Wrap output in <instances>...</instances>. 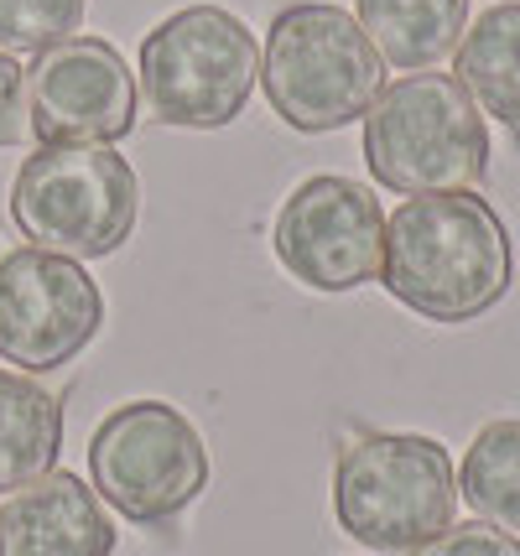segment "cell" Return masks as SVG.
<instances>
[{
  "label": "cell",
  "mask_w": 520,
  "mask_h": 556,
  "mask_svg": "<svg viewBox=\"0 0 520 556\" xmlns=\"http://www.w3.org/2000/svg\"><path fill=\"white\" fill-rule=\"evenodd\" d=\"M510 281V229L479 193H421L385 218L380 287L427 323H473L505 302Z\"/></svg>",
  "instance_id": "obj_1"
},
{
  "label": "cell",
  "mask_w": 520,
  "mask_h": 556,
  "mask_svg": "<svg viewBox=\"0 0 520 556\" xmlns=\"http://www.w3.org/2000/svg\"><path fill=\"white\" fill-rule=\"evenodd\" d=\"M261 89L281 125L302 136H328L365 121V110L385 89V63L344 5L297 0L266 26Z\"/></svg>",
  "instance_id": "obj_2"
},
{
  "label": "cell",
  "mask_w": 520,
  "mask_h": 556,
  "mask_svg": "<svg viewBox=\"0 0 520 556\" xmlns=\"http://www.w3.org/2000/svg\"><path fill=\"white\" fill-rule=\"evenodd\" d=\"M365 167L406 198L473 193L490 172V125L453 73H406L365 110Z\"/></svg>",
  "instance_id": "obj_3"
},
{
  "label": "cell",
  "mask_w": 520,
  "mask_h": 556,
  "mask_svg": "<svg viewBox=\"0 0 520 556\" xmlns=\"http://www.w3.org/2000/svg\"><path fill=\"white\" fill-rule=\"evenodd\" d=\"M458 509V468L437 437L365 432L339 447L333 463V520L380 556H411Z\"/></svg>",
  "instance_id": "obj_4"
},
{
  "label": "cell",
  "mask_w": 520,
  "mask_h": 556,
  "mask_svg": "<svg viewBox=\"0 0 520 556\" xmlns=\"http://www.w3.org/2000/svg\"><path fill=\"white\" fill-rule=\"evenodd\" d=\"M261 84V48L234 11L182 5L141 37L136 89L162 125L224 130L240 121Z\"/></svg>",
  "instance_id": "obj_5"
},
{
  "label": "cell",
  "mask_w": 520,
  "mask_h": 556,
  "mask_svg": "<svg viewBox=\"0 0 520 556\" xmlns=\"http://www.w3.org/2000/svg\"><path fill=\"white\" fill-rule=\"evenodd\" d=\"M11 218L37 250L115 255L141 218V177L115 146H37L16 172Z\"/></svg>",
  "instance_id": "obj_6"
},
{
  "label": "cell",
  "mask_w": 520,
  "mask_h": 556,
  "mask_svg": "<svg viewBox=\"0 0 520 556\" xmlns=\"http://www.w3.org/2000/svg\"><path fill=\"white\" fill-rule=\"evenodd\" d=\"M89 479L130 526H167L208 489V447L167 401H130L89 437Z\"/></svg>",
  "instance_id": "obj_7"
},
{
  "label": "cell",
  "mask_w": 520,
  "mask_h": 556,
  "mask_svg": "<svg viewBox=\"0 0 520 556\" xmlns=\"http://www.w3.org/2000/svg\"><path fill=\"white\" fill-rule=\"evenodd\" d=\"M104 328V296L84 261L37 244L0 255V359L22 375L74 364Z\"/></svg>",
  "instance_id": "obj_8"
},
{
  "label": "cell",
  "mask_w": 520,
  "mask_h": 556,
  "mask_svg": "<svg viewBox=\"0 0 520 556\" xmlns=\"http://www.w3.org/2000/svg\"><path fill=\"white\" fill-rule=\"evenodd\" d=\"M276 261L313 291H359L385 266V214L375 188L318 172L297 182L271 229Z\"/></svg>",
  "instance_id": "obj_9"
},
{
  "label": "cell",
  "mask_w": 520,
  "mask_h": 556,
  "mask_svg": "<svg viewBox=\"0 0 520 556\" xmlns=\"http://www.w3.org/2000/svg\"><path fill=\"white\" fill-rule=\"evenodd\" d=\"M26 121L42 146H115L141 121L136 73L104 37H63L26 68Z\"/></svg>",
  "instance_id": "obj_10"
},
{
  "label": "cell",
  "mask_w": 520,
  "mask_h": 556,
  "mask_svg": "<svg viewBox=\"0 0 520 556\" xmlns=\"http://www.w3.org/2000/svg\"><path fill=\"white\" fill-rule=\"evenodd\" d=\"M0 556H115V526L78 473L52 468L5 494Z\"/></svg>",
  "instance_id": "obj_11"
},
{
  "label": "cell",
  "mask_w": 520,
  "mask_h": 556,
  "mask_svg": "<svg viewBox=\"0 0 520 556\" xmlns=\"http://www.w3.org/2000/svg\"><path fill=\"white\" fill-rule=\"evenodd\" d=\"M380 63L421 73L443 63L469 31V0H354Z\"/></svg>",
  "instance_id": "obj_12"
},
{
  "label": "cell",
  "mask_w": 520,
  "mask_h": 556,
  "mask_svg": "<svg viewBox=\"0 0 520 556\" xmlns=\"http://www.w3.org/2000/svg\"><path fill=\"white\" fill-rule=\"evenodd\" d=\"M63 453V401L37 375L0 369V494L52 473Z\"/></svg>",
  "instance_id": "obj_13"
},
{
  "label": "cell",
  "mask_w": 520,
  "mask_h": 556,
  "mask_svg": "<svg viewBox=\"0 0 520 556\" xmlns=\"http://www.w3.org/2000/svg\"><path fill=\"white\" fill-rule=\"evenodd\" d=\"M453 78L469 89L479 115L520 130V0L490 5L453 48Z\"/></svg>",
  "instance_id": "obj_14"
},
{
  "label": "cell",
  "mask_w": 520,
  "mask_h": 556,
  "mask_svg": "<svg viewBox=\"0 0 520 556\" xmlns=\"http://www.w3.org/2000/svg\"><path fill=\"white\" fill-rule=\"evenodd\" d=\"M458 494L469 500L479 520H490L499 531H520V421H490L464 453L458 468Z\"/></svg>",
  "instance_id": "obj_15"
},
{
  "label": "cell",
  "mask_w": 520,
  "mask_h": 556,
  "mask_svg": "<svg viewBox=\"0 0 520 556\" xmlns=\"http://www.w3.org/2000/svg\"><path fill=\"white\" fill-rule=\"evenodd\" d=\"M89 0H0V52H42L78 37Z\"/></svg>",
  "instance_id": "obj_16"
},
{
  "label": "cell",
  "mask_w": 520,
  "mask_h": 556,
  "mask_svg": "<svg viewBox=\"0 0 520 556\" xmlns=\"http://www.w3.org/2000/svg\"><path fill=\"white\" fill-rule=\"evenodd\" d=\"M411 556H520V541L510 531L490 526V520H464V526L437 531Z\"/></svg>",
  "instance_id": "obj_17"
},
{
  "label": "cell",
  "mask_w": 520,
  "mask_h": 556,
  "mask_svg": "<svg viewBox=\"0 0 520 556\" xmlns=\"http://www.w3.org/2000/svg\"><path fill=\"white\" fill-rule=\"evenodd\" d=\"M31 136V121H26V68L0 52V146H16Z\"/></svg>",
  "instance_id": "obj_18"
}]
</instances>
